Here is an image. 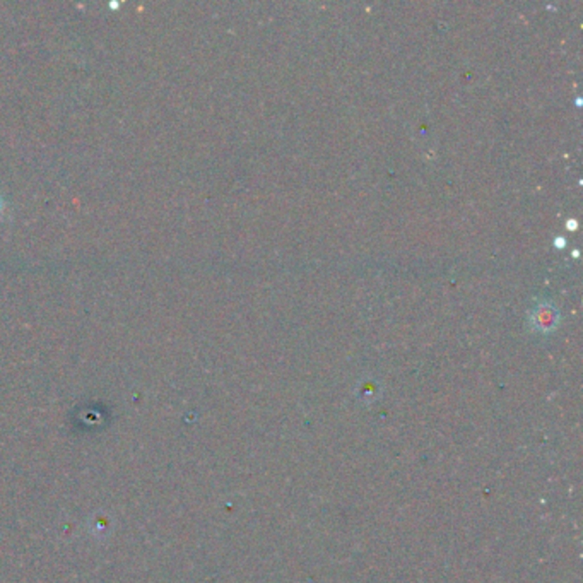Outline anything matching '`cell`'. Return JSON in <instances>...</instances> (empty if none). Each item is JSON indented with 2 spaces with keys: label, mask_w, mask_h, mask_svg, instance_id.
Returning a JSON list of instances; mask_svg holds the SVG:
<instances>
[{
  "label": "cell",
  "mask_w": 583,
  "mask_h": 583,
  "mask_svg": "<svg viewBox=\"0 0 583 583\" xmlns=\"http://www.w3.org/2000/svg\"><path fill=\"white\" fill-rule=\"evenodd\" d=\"M558 320H559L558 310L554 308L553 305H549V303L539 305L537 308H534V311L530 313L532 325H534L537 330H542V332H546V330H553L554 327L558 325Z\"/></svg>",
  "instance_id": "1"
}]
</instances>
